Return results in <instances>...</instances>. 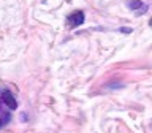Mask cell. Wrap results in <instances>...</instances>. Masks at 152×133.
Masks as SVG:
<instances>
[{
  "label": "cell",
  "mask_w": 152,
  "mask_h": 133,
  "mask_svg": "<svg viewBox=\"0 0 152 133\" xmlns=\"http://www.w3.org/2000/svg\"><path fill=\"white\" fill-rule=\"evenodd\" d=\"M2 125H3V122H2V119H0V128H2Z\"/></svg>",
  "instance_id": "cell-5"
},
{
  "label": "cell",
  "mask_w": 152,
  "mask_h": 133,
  "mask_svg": "<svg viewBox=\"0 0 152 133\" xmlns=\"http://www.w3.org/2000/svg\"><path fill=\"white\" fill-rule=\"evenodd\" d=\"M121 30H122L124 33H130V32H132V30H130V28H121Z\"/></svg>",
  "instance_id": "cell-4"
},
{
  "label": "cell",
  "mask_w": 152,
  "mask_h": 133,
  "mask_svg": "<svg viewBox=\"0 0 152 133\" xmlns=\"http://www.w3.org/2000/svg\"><path fill=\"white\" fill-rule=\"evenodd\" d=\"M127 7L130 10H140L142 7V2L141 0H130V2L127 3Z\"/></svg>",
  "instance_id": "cell-3"
},
{
  "label": "cell",
  "mask_w": 152,
  "mask_h": 133,
  "mask_svg": "<svg viewBox=\"0 0 152 133\" xmlns=\"http://www.w3.org/2000/svg\"><path fill=\"white\" fill-rule=\"evenodd\" d=\"M66 21H68V27H70V28H75V27H78V26H83V22H84V13H83V11H75V13H71Z\"/></svg>",
  "instance_id": "cell-1"
},
{
  "label": "cell",
  "mask_w": 152,
  "mask_h": 133,
  "mask_svg": "<svg viewBox=\"0 0 152 133\" xmlns=\"http://www.w3.org/2000/svg\"><path fill=\"white\" fill-rule=\"evenodd\" d=\"M0 102H3L10 109H16V108H18L16 100H14V97L11 95V92H10V90H5V92L2 94V97H0Z\"/></svg>",
  "instance_id": "cell-2"
}]
</instances>
